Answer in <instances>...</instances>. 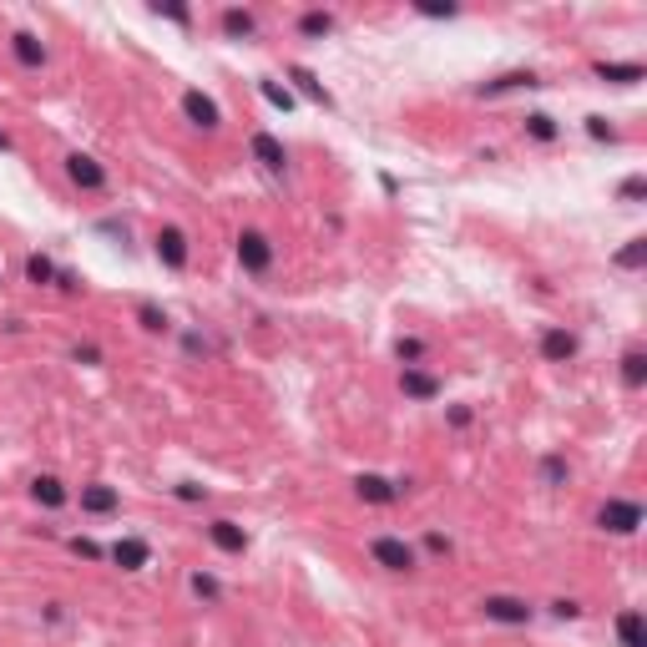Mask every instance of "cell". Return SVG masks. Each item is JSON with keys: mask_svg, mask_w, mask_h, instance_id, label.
Returning <instances> with one entry per match:
<instances>
[{"mask_svg": "<svg viewBox=\"0 0 647 647\" xmlns=\"http://www.w3.org/2000/svg\"><path fill=\"white\" fill-rule=\"evenodd\" d=\"M369 557L380 561L384 571H415V546L410 541H400V536H374V541H369Z\"/></svg>", "mask_w": 647, "mask_h": 647, "instance_id": "obj_1", "label": "cell"}, {"mask_svg": "<svg viewBox=\"0 0 647 647\" xmlns=\"http://www.w3.org/2000/svg\"><path fill=\"white\" fill-rule=\"evenodd\" d=\"M238 263H243V273H268L273 268V243L263 238L258 228H248V233H238Z\"/></svg>", "mask_w": 647, "mask_h": 647, "instance_id": "obj_2", "label": "cell"}, {"mask_svg": "<svg viewBox=\"0 0 647 647\" xmlns=\"http://www.w3.org/2000/svg\"><path fill=\"white\" fill-rule=\"evenodd\" d=\"M596 526L612 536H633L637 526H642V506H637V501H607V506L596 511Z\"/></svg>", "mask_w": 647, "mask_h": 647, "instance_id": "obj_3", "label": "cell"}, {"mask_svg": "<svg viewBox=\"0 0 647 647\" xmlns=\"http://www.w3.org/2000/svg\"><path fill=\"white\" fill-rule=\"evenodd\" d=\"M66 178L77 182L81 192H102L106 188V167L97 162V157H87V153H71L66 157Z\"/></svg>", "mask_w": 647, "mask_h": 647, "instance_id": "obj_4", "label": "cell"}, {"mask_svg": "<svg viewBox=\"0 0 647 647\" xmlns=\"http://www.w3.org/2000/svg\"><path fill=\"white\" fill-rule=\"evenodd\" d=\"M182 112H188L192 127H203V132H217L223 127V112H217L213 97H203V91H182Z\"/></svg>", "mask_w": 647, "mask_h": 647, "instance_id": "obj_5", "label": "cell"}, {"mask_svg": "<svg viewBox=\"0 0 647 647\" xmlns=\"http://www.w3.org/2000/svg\"><path fill=\"white\" fill-rule=\"evenodd\" d=\"M481 612L491 622H506V627H521V622H531V602H521V596H485Z\"/></svg>", "mask_w": 647, "mask_h": 647, "instance_id": "obj_6", "label": "cell"}, {"mask_svg": "<svg viewBox=\"0 0 647 647\" xmlns=\"http://www.w3.org/2000/svg\"><path fill=\"white\" fill-rule=\"evenodd\" d=\"M106 557H112L122 571H142L147 561H153V546L142 541V536H122L116 546H106Z\"/></svg>", "mask_w": 647, "mask_h": 647, "instance_id": "obj_7", "label": "cell"}, {"mask_svg": "<svg viewBox=\"0 0 647 647\" xmlns=\"http://www.w3.org/2000/svg\"><path fill=\"white\" fill-rule=\"evenodd\" d=\"M208 541H213L217 551H228V557H243V551H248V531L228 516H217L213 526H208Z\"/></svg>", "mask_w": 647, "mask_h": 647, "instance_id": "obj_8", "label": "cell"}, {"mask_svg": "<svg viewBox=\"0 0 647 647\" xmlns=\"http://www.w3.org/2000/svg\"><path fill=\"white\" fill-rule=\"evenodd\" d=\"M248 147H254L258 167H263V172H273V178L289 167V153H283V142L273 137V132H254V142H248Z\"/></svg>", "mask_w": 647, "mask_h": 647, "instance_id": "obj_9", "label": "cell"}, {"mask_svg": "<svg viewBox=\"0 0 647 647\" xmlns=\"http://www.w3.org/2000/svg\"><path fill=\"white\" fill-rule=\"evenodd\" d=\"M157 258H162L167 268H188V233L182 228H157Z\"/></svg>", "mask_w": 647, "mask_h": 647, "instance_id": "obj_10", "label": "cell"}, {"mask_svg": "<svg viewBox=\"0 0 647 647\" xmlns=\"http://www.w3.org/2000/svg\"><path fill=\"white\" fill-rule=\"evenodd\" d=\"M11 51H15V61L26 66V71H41V66H46V46H41L36 31H15V36H11Z\"/></svg>", "mask_w": 647, "mask_h": 647, "instance_id": "obj_11", "label": "cell"}, {"mask_svg": "<svg viewBox=\"0 0 647 647\" xmlns=\"http://www.w3.org/2000/svg\"><path fill=\"white\" fill-rule=\"evenodd\" d=\"M122 506V495H116V485H87L81 491V511H91V516H112V511Z\"/></svg>", "mask_w": 647, "mask_h": 647, "instance_id": "obj_12", "label": "cell"}, {"mask_svg": "<svg viewBox=\"0 0 647 647\" xmlns=\"http://www.w3.org/2000/svg\"><path fill=\"white\" fill-rule=\"evenodd\" d=\"M617 642L622 647H647V622L637 607H622L617 612Z\"/></svg>", "mask_w": 647, "mask_h": 647, "instance_id": "obj_13", "label": "cell"}, {"mask_svg": "<svg viewBox=\"0 0 647 647\" xmlns=\"http://www.w3.org/2000/svg\"><path fill=\"white\" fill-rule=\"evenodd\" d=\"M355 491H359V501H369V506H390L394 495H400V485L384 481V476H359Z\"/></svg>", "mask_w": 647, "mask_h": 647, "instance_id": "obj_14", "label": "cell"}, {"mask_svg": "<svg viewBox=\"0 0 647 647\" xmlns=\"http://www.w3.org/2000/svg\"><path fill=\"white\" fill-rule=\"evenodd\" d=\"M571 355H577V334H567V329H546V334H541V359H551V365H567Z\"/></svg>", "mask_w": 647, "mask_h": 647, "instance_id": "obj_15", "label": "cell"}, {"mask_svg": "<svg viewBox=\"0 0 647 647\" xmlns=\"http://www.w3.org/2000/svg\"><path fill=\"white\" fill-rule=\"evenodd\" d=\"M400 390H405L410 400H435V394H440V380H435V374H425V369H415V365H410L405 374H400Z\"/></svg>", "mask_w": 647, "mask_h": 647, "instance_id": "obj_16", "label": "cell"}, {"mask_svg": "<svg viewBox=\"0 0 647 647\" xmlns=\"http://www.w3.org/2000/svg\"><path fill=\"white\" fill-rule=\"evenodd\" d=\"M531 91V87H541V77L536 71H506V77H495V81H481V97H501V91Z\"/></svg>", "mask_w": 647, "mask_h": 647, "instance_id": "obj_17", "label": "cell"}, {"mask_svg": "<svg viewBox=\"0 0 647 647\" xmlns=\"http://www.w3.org/2000/svg\"><path fill=\"white\" fill-rule=\"evenodd\" d=\"M223 36L228 41H254L258 36V21H254V11H223Z\"/></svg>", "mask_w": 647, "mask_h": 647, "instance_id": "obj_18", "label": "cell"}, {"mask_svg": "<svg viewBox=\"0 0 647 647\" xmlns=\"http://www.w3.org/2000/svg\"><path fill=\"white\" fill-rule=\"evenodd\" d=\"M596 77L612 81V87H633V81H642V66L637 61H602L596 66Z\"/></svg>", "mask_w": 647, "mask_h": 647, "instance_id": "obj_19", "label": "cell"}, {"mask_svg": "<svg viewBox=\"0 0 647 647\" xmlns=\"http://www.w3.org/2000/svg\"><path fill=\"white\" fill-rule=\"evenodd\" d=\"M289 77L299 81V91H304L309 102H319V106H334V97L324 91V81H319L314 71H309V66H289Z\"/></svg>", "mask_w": 647, "mask_h": 647, "instance_id": "obj_20", "label": "cell"}, {"mask_svg": "<svg viewBox=\"0 0 647 647\" xmlns=\"http://www.w3.org/2000/svg\"><path fill=\"white\" fill-rule=\"evenodd\" d=\"M31 495H36V501H41L46 511L66 506V485L56 481V476H36V481H31Z\"/></svg>", "mask_w": 647, "mask_h": 647, "instance_id": "obj_21", "label": "cell"}, {"mask_svg": "<svg viewBox=\"0 0 647 647\" xmlns=\"http://www.w3.org/2000/svg\"><path fill=\"white\" fill-rule=\"evenodd\" d=\"M622 384H627V390H642L647 384V355L642 349H627V355H622Z\"/></svg>", "mask_w": 647, "mask_h": 647, "instance_id": "obj_22", "label": "cell"}, {"mask_svg": "<svg viewBox=\"0 0 647 647\" xmlns=\"http://www.w3.org/2000/svg\"><path fill=\"white\" fill-rule=\"evenodd\" d=\"M329 31H334V15H329V11H304V15H299V36L324 41Z\"/></svg>", "mask_w": 647, "mask_h": 647, "instance_id": "obj_23", "label": "cell"}, {"mask_svg": "<svg viewBox=\"0 0 647 647\" xmlns=\"http://www.w3.org/2000/svg\"><path fill=\"white\" fill-rule=\"evenodd\" d=\"M26 279L36 283V289H46V283H56V263L46 254H31L26 258Z\"/></svg>", "mask_w": 647, "mask_h": 647, "instance_id": "obj_24", "label": "cell"}, {"mask_svg": "<svg viewBox=\"0 0 647 647\" xmlns=\"http://www.w3.org/2000/svg\"><path fill=\"white\" fill-rule=\"evenodd\" d=\"M526 137H536V142H557L561 127H557V122H551L546 112H531V116H526Z\"/></svg>", "mask_w": 647, "mask_h": 647, "instance_id": "obj_25", "label": "cell"}, {"mask_svg": "<svg viewBox=\"0 0 647 647\" xmlns=\"http://www.w3.org/2000/svg\"><path fill=\"white\" fill-rule=\"evenodd\" d=\"M137 324H142L147 334H167V329H172V324H167V314H162L157 304H142V309H137Z\"/></svg>", "mask_w": 647, "mask_h": 647, "instance_id": "obj_26", "label": "cell"}, {"mask_svg": "<svg viewBox=\"0 0 647 647\" xmlns=\"http://www.w3.org/2000/svg\"><path fill=\"white\" fill-rule=\"evenodd\" d=\"M258 91H263V102L279 106V112H289V106H293V91L279 87V81H258Z\"/></svg>", "mask_w": 647, "mask_h": 647, "instance_id": "obj_27", "label": "cell"}, {"mask_svg": "<svg viewBox=\"0 0 647 647\" xmlns=\"http://www.w3.org/2000/svg\"><path fill=\"white\" fill-rule=\"evenodd\" d=\"M642 263H647V238H633L617 254V268H642Z\"/></svg>", "mask_w": 647, "mask_h": 647, "instance_id": "obj_28", "label": "cell"}, {"mask_svg": "<svg viewBox=\"0 0 647 647\" xmlns=\"http://www.w3.org/2000/svg\"><path fill=\"white\" fill-rule=\"evenodd\" d=\"M567 476H571V470H567V460H561V456H546L541 460V481L546 485H567Z\"/></svg>", "mask_w": 647, "mask_h": 647, "instance_id": "obj_29", "label": "cell"}, {"mask_svg": "<svg viewBox=\"0 0 647 647\" xmlns=\"http://www.w3.org/2000/svg\"><path fill=\"white\" fill-rule=\"evenodd\" d=\"M415 11L430 15V21H450V15H460V5H450V0H445V5H440V0H420Z\"/></svg>", "mask_w": 647, "mask_h": 647, "instance_id": "obj_30", "label": "cell"}, {"mask_svg": "<svg viewBox=\"0 0 647 647\" xmlns=\"http://www.w3.org/2000/svg\"><path fill=\"white\" fill-rule=\"evenodd\" d=\"M394 359L410 369L415 359H425V344H420V339H400V344H394Z\"/></svg>", "mask_w": 647, "mask_h": 647, "instance_id": "obj_31", "label": "cell"}, {"mask_svg": "<svg viewBox=\"0 0 647 647\" xmlns=\"http://www.w3.org/2000/svg\"><path fill=\"white\" fill-rule=\"evenodd\" d=\"M192 592L203 596V602H217V596H223V587H217V577H208V571H198V577H192Z\"/></svg>", "mask_w": 647, "mask_h": 647, "instance_id": "obj_32", "label": "cell"}, {"mask_svg": "<svg viewBox=\"0 0 647 647\" xmlns=\"http://www.w3.org/2000/svg\"><path fill=\"white\" fill-rule=\"evenodd\" d=\"M153 15H162V21H172V26H192L188 5H153Z\"/></svg>", "mask_w": 647, "mask_h": 647, "instance_id": "obj_33", "label": "cell"}, {"mask_svg": "<svg viewBox=\"0 0 647 647\" xmlns=\"http://www.w3.org/2000/svg\"><path fill=\"white\" fill-rule=\"evenodd\" d=\"M587 137H592V142H612L617 132L607 127V116H587Z\"/></svg>", "mask_w": 647, "mask_h": 647, "instance_id": "obj_34", "label": "cell"}, {"mask_svg": "<svg viewBox=\"0 0 647 647\" xmlns=\"http://www.w3.org/2000/svg\"><path fill=\"white\" fill-rule=\"evenodd\" d=\"M71 359H77V365H102V349H97V344H77Z\"/></svg>", "mask_w": 647, "mask_h": 647, "instance_id": "obj_35", "label": "cell"}, {"mask_svg": "<svg viewBox=\"0 0 647 647\" xmlns=\"http://www.w3.org/2000/svg\"><path fill=\"white\" fill-rule=\"evenodd\" d=\"M71 551H77V557H87V561H102V557H106V551H102L97 541H81V536L71 541Z\"/></svg>", "mask_w": 647, "mask_h": 647, "instance_id": "obj_36", "label": "cell"}, {"mask_svg": "<svg viewBox=\"0 0 647 647\" xmlns=\"http://www.w3.org/2000/svg\"><path fill=\"white\" fill-rule=\"evenodd\" d=\"M208 495V485H198V481H182L178 485V501H203Z\"/></svg>", "mask_w": 647, "mask_h": 647, "instance_id": "obj_37", "label": "cell"}, {"mask_svg": "<svg viewBox=\"0 0 647 647\" xmlns=\"http://www.w3.org/2000/svg\"><path fill=\"white\" fill-rule=\"evenodd\" d=\"M642 192H647V182H642V178H627V182H622V198H627V203H637Z\"/></svg>", "mask_w": 647, "mask_h": 647, "instance_id": "obj_38", "label": "cell"}, {"mask_svg": "<svg viewBox=\"0 0 647 647\" xmlns=\"http://www.w3.org/2000/svg\"><path fill=\"white\" fill-rule=\"evenodd\" d=\"M425 551H435V557H450V541H445L440 531H430V536H425Z\"/></svg>", "mask_w": 647, "mask_h": 647, "instance_id": "obj_39", "label": "cell"}, {"mask_svg": "<svg viewBox=\"0 0 647 647\" xmlns=\"http://www.w3.org/2000/svg\"><path fill=\"white\" fill-rule=\"evenodd\" d=\"M551 617H582V607H577V602H567V596H561V602H551Z\"/></svg>", "mask_w": 647, "mask_h": 647, "instance_id": "obj_40", "label": "cell"}, {"mask_svg": "<svg viewBox=\"0 0 647 647\" xmlns=\"http://www.w3.org/2000/svg\"><path fill=\"white\" fill-rule=\"evenodd\" d=\"M450 425H456V430H460V425H470V410L456 405V410H450Z\"/></svg>", "mask_w": 647, "mask_h": 647, "instance_id": "obj_41", "label": "cell"}, {"mask_svg": "<svg viewBox=\"0 0 647 647\" xmlns=\"http://www.w3.org/2000/svg\"><path fill=\"white\" fill-rule=\"evenodd\" d=\"M5 147H11V137H5V132H0V153H5Z\"/></svg>", "mask_w": 647, "mask_h": 647, "instance_id": "obj_42", "label": "cell"}]
</instances>
